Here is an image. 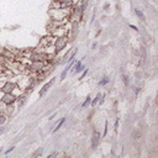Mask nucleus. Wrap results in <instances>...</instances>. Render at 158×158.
Listing matches in <instances>:
<instances>
[{"label": "nucleus", "instance_id": "9", "mask_svg": "<svg viewBox=\"0 0 158 158\" xmlns=\"http://www.w3.org/2000/svg\"><path fill=\"white\" fill-rule=\"evenodd\" d=\"M84 58L85 57H83L82 59H79V61L77 62L76 61V63H74V66L72 67V69H73V74H79L80 72H83L85 68H86V66L83 63V61H84Z\"/></svg>", "mask_w": 158, "mask_h": 158}, {"label": "nucleus", "instance_id": "12", "mask_svg": "<svg viewBox=\"0 0 158 158\" xmlns=\"http://www.w3.org/2000/svg\"><path fill=\"white\" fill-rule=\"evenodd\" d=\"M100 98H101V93H98L96 95H95V98H94V99H92V101H90V106H92V108H95L96 105H98V103H99Z\"/></svg>", "mask_w": 158, "mask_h": 158}, {"label": "nucleus", "instance_id": "19", "mask_svg": "<svg viewBox=\"0 0 158 158\" xmlns=\"http://www.w3.org/2000/svg\"><path fill=\"white\" fill-rule=\"evenodd\" d=\"M86 74H88V69L85 68L84 70H83V72H80V76H79V80H83V79L86 77Z\"/></svg>", "mask_w": 158, "mask_h": 158}, {"label": "nucleus", "instance_id": "27", "mask_svg": "<svg viewBox=\"0 0 158 158\" xmlns=\"http://www.w3.org/2000/svg\"><path fill=\"white\" fill-rule=\"evenodd\" d=\"M4 110H5V105L3 103H0V111H4Z\"/></svg>", "mask_w": 158, "mask_h": 158}, {"label": "nucleus", "instance_id": "5", "mask_svg": "<svg viewBox=\"0 0 158 158\" xmlns=\"http://www.w3.org/2000/svg\"><path fill=\"white\" fill-rule=\"evenodd\" d=\"M29 100V95H27V92L25 93H20L19 95L16 96V101H15V106H16V110H20L26 105Z\"/></svg>", "mask_w": 158, "mask_h": 158}, {"label": "nucleus", "instance_id": "17", "mask_svg": "<svg viewBox=\"0 0 158 158\" xmlns=\"http://www.w3.org/2000/svg\"><path fill=\"white\" fill-rule=\"evenodd\" d=\"M42 155H43V148H42V147H40V148H37L36 151L32 153V158L40 157V156H42Z\"/></svg>", "mask_w": 158, "mask_h": 158}, {"label": "nucleus", "instance_id": "4", "mask_svg": "<svg viewBox=\"0 0 158 158\" xmlns=\"http://www.w3.org/2000/svg\"><path fill=\"white\" fill-rule=\"evenodd\" d=\"M101 133L98 131L96 129H93L92 131V136H90V145H92V148L93 149H95L99 147V145H100V142H101Z\"/></svg>", "mask_w": 158, "mask_h": 158}, {"label": "nucleus", "instance_id": "16", "mask_svg": "<svg viewBox=\"0 0 158 158\" xmlns=\"http://www.w3.org/2000/svg\"><path fill=\"white\" fill-rule=\"evenodd\" d=\"M122 83H123V85H125L126 88H129V86H130V77H129V74H122Z\"/></svg>", "mask_w": 158, "mask_h": 158}, {"label": "nucleus", "instance_id": "28", "mask_svg": "<svg viewBox=\"0 0 158 158\" xmlns=\"http://www.w3.org/2000/svg\"><path fill=\"white\" fill-rule=\"evenodd\" d=\"M96 47H98V42H94V43L92 44V50H95Z\"/></svg>", "mask_w": 158, "mask_h": 158}, {"label": "nucleus", "instance_id": "11", "mask_svg": "<svg viewBox=\"0 0 158 158\" xmlns=\"http://www.w3.org/2000/svg\"><path fill=\"white\" fill-rule=\"evenodd\" d=\"M135 14H136V16L138 17V20H141L142 22H145V21H146V15L143 14V11H142L141 9L136 7V9H135Z\"/></svg>", "mask_w": 158, "mask_h": 158}, {"label": "nucleus", "instance_id": "14", "mask_svg": "<svg viewBox=\"0 0 158 158\" xmlns=\"http://www.w3.org/2000/svg\"><path fill=\"white\" fill-rule=\"evenodd\" d=\"M66 119H67V118H62V119H61V121H59V122L57 123V125H56V127H54V129L52 130V133H56V132H57V131H59V129H61V127L63 126V123L66 122Z\"/></svg>", "mask_w": 158, "mask_h": 158}, {"label": "nucleus", "instance_id": "2", "mask_svg": "<svg viewBox=\"0 0 158 158\" xmlns=\"http://www.w3.org/2000/svg\"><path fill=\"white\" fill-rule=\"evenodd\" d=\"M19 89V85L16 82L11 80V79H7V78H4L1 77L0 78V92L3 93H13L15 95H17L16 92Z\"/></svg>", "mask_w": 158, "mask_h": 158}, {"label": "nucleus", "instance_id": "6", "mask_svg": "<svg viewBox=\"0 0 158 158\" xmlns=\"http://www.w3.org/2000/svg\"><path fill=\"white\" fill-rule=\"evenodd\" d=\"M77 52H78V48L77 47H73L72 50H68V51L66 52V54L63 56L62 61H59V64H66V63H68L69 61H72L73 58H76Z\"/></svg>", "mask_w": 158, "mask_h": 158}, {"label": "nucleus", "instance_id": "24", "mask_svg": "<svg viewBox=\"0 0 158 158\" xmlns=\"http://www.w3.org/2000/svg\"><path fill=\"white\" fill-rule=\"evenodd\" d=\"M58 156V152H52V153H48V158H53V157H57Z\"/></svg>", "mask_w": 158, "mask_h": 158}, {"label": "nucleus", "instance_id": "22", "mask_svg": "<svg viewBox=\"0 0 158 158\" xmlns=\"http://www.w3.org/2000/svg\"><path fill=\"white\" fill-rule=\"evenodd\" d=\"M118 130H119V118L115 120V126H114V131H115V132H118Z\"/></svg>", "mask_w": 158, "mask_h": 158}, {"label": "nucleus", "instance_id": "30", "mask_svg": "<svg viewBox=\"0 0 158 158\" xmlns=\"http://www.w3.org/2000/svg\"><path fill=\"white\" fill-rule=\"evenodd\" d=\"M3 152H4V147H0V156L3 155Z\"/></svg>", "mask_w": 158, "mask_h": 158}, {"label": "nucleus", "instance_id": "1", "mask_svg": "<svg viewBox=\"0 0 158 158\" xmlns=\"http://www.w3.org/2000/svg\"><path fill=\"white\" fill-rule=\"evenodd\" d=\"M69 37L68 36H59V37H53V41L51 43V47L53 50V53L57 56L59 52L64 51L69 44Z\"/></svg>", "mask_w": 158, "mask_h": 158}, {"label": "nucleus", "instance_id": "25", "mask_svg": "<svg viewBox=\"0 0 158 158\" xmlns=\"http://www.w3.org/2000/svg\"><path fill=\"white\" fill-rule=\"evenodd\" d=\"M129 27H130V29H132L133 31L138 32V27H137V26H135V25H132V24H130V25H129Z\"/></svg>", "mask_w": 158, "mask_h": 158}, {"label": "nucleus", "instance_id": "3", "mask_svg": "<svg viewBox=\"0 0 158 158\" xmlns=\"http://www.w3.org/2000/svg\"><path fill=\"white\" fill-rule=\"evenodd\" d=\"M47 66L48 64L46 61H33V62H30L27 64H25V70L26 72H30V73L37 74L46 69Z\"/></svg>", "mask_w": 158, "mask_h": 158}, {"label": "nucleus", "instance_id": "29", "mask_svg": "<svg viewBox=\"0 0 158 158\" xmlns=\"http://www.w3.org/2000/svg\"><path fill=\"white\" fill-rule=\"evenodd\" d=\"M56 116H57V112H54V114L52 115V116H50V119H48V120H53V119L56 118Z\"/></svg>", "mask_w": 158, "mask_h": 158}, {"label": "nucleus", "instance_id": "13", "mask_svg": "<svg viewBox=\"0 0 158 158\" xmlns=\"http://www.w3.org/2000/svg\"><path fill=\"white\" fill-rule=\"evenodd\" d=\"M109 83H110V78H109L108 76H105V77H103L99 80V83H98V85L99 86H105V85H108Z\"/></svg>", "mask_w": 158, "mask_h": 158}, {"label": "nucleus", "instance_id": "20", "mask_svg": "<svg viewBox=\"0 0 158 158\" xmlns=\"http://www.w3.org/2000/svg\"><path fill=\"white\" fill-rule=\"evenodd\" d=\"M132 136H133V138H135V140H137V138H140V137H141V133H140V131H138V130H135V131H133V135H132Z\"/></svg>", "mask_w": 158, "mask_h": 158}, {"label": "nucleus", "instance_id": "7", "mask_svg": "<svg viewBox=\"0 0 158 158\" xmlns=\"http://www.w3.org/2000/svg\"><path fill=\"white\" fill-rule=\"evenodd\" d=\"M74 63H76V58H73L72 61H69L68 63H66V67L62 69V72L61 74H59V80H64V79L67 78V76H68V73H69V70H72V67L74 66Z\"/></svg>", "mask_w": 158, "mask_h": 158}, {"label": "nucleus", "instance_id": "26", "mask_svg": "<svg viewBox=\"0 0 158 158\" xmlns=\"http://www.w3.org/2000/svg\"><path fill=\"white\" fill-rule=\"evenodd\" d=\"M109 7H110V4H109V3H105V4H104V10L108 11Z\"/></svg>", "mask_w": 158, "mask_h": 158}, {"label": "nucleus", "instance_id": "15", "mask_svg": "<svg viewBox=\"0 0 158 158\" xmlns=\"http://www.w3.org/2000/svg\"><path fill=\"white\" fill-rule=\"evenodd\" d=\"M90 101H92V96H90V94L89 95H86V98H85V100L82 103V105H80V108L82 109H85V108H88L89 105H90Z\"/></svg>", "mask_w": 158, "mask_h": 158}, {"label": "nucleus", "instance_id": "10", "mask_svg": "<svg viewBox=\"0 0 158 158\" xmlns=\"http://www.w3.org/2000/svg\"><path fill=\"white\" fill-rule=\"evenodd\" d=\"M7 120H9V115H6L4 111H0V127H4L6 125Z\"/></svg>", "mask_w": 158, "mask_h": 158}, {"label": "nucleus", "instance_id": "8", "mask_svg": "<svg viewBox=\"0 0 158 158\" xmlns=\"http://www.w3.org/2000/svg\"><path fill=\"white\" fill-rule=\"evenodd\" d=\"M56 79H57L56 77L51 78V80H50V82H47L46 84H44V85L42 86V88L40 89V92H39V96H40V98H43V96H44V95H46V94L48 93V90L51 89V86H52V85H53L54 83H56Z\"/></svg>", "mask_w": 158, "mask_h": 158}, {"label": "nucleus", "instance_id": "23", "mask_svg": "<svg viewBox=\"0 0 158 158\" xmlns=\"http://www.w3.org/2000/svg\"><path fill=\"white\" fill-rule=\"evenodd\" d=\"M133 92H135V95H138V94H140L141 93V88H140V86H135V89H133Z\"/></svg>", "mask_w": 158, "mask_h": 158}, {"label": "nucleus", "instance_id": "21", "mask_svg": "<svg viewBox=\"0 0 158 158\" xmlns=\"http://www.w3.org/2000/svg\"><path fill=\"white\" fill-rule=\"evenodd\" d=\"M14 149H15V146H11V147H9V148L6 149V151H4L3 153H4V155H9V153H11V152L14 151Z\"/></svg>", "mask_w": 158, "mask_h": 158}, {"label": "nucleus", "instance_id": "18", "mask_svg": "<svg viewBox=\"0 0 158 158\" xmlns=\"http://www.w3.org/2000/svg\"><path fill=\"white\" fill-rule=\"evenodd\" d=\"M108 129H109V120H105V123H104V132L101 135V137H106L108 135Z\"/></svg>", "mask_w": 158, "mask_h": 158}]
</instances>
